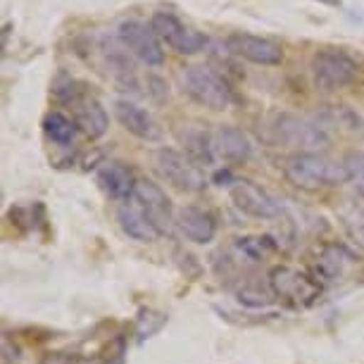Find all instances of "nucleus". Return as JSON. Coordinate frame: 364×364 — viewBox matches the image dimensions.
I'll use <instances>...</instances> for the list:
<instances>
[{
    "instance_id": "obj_11",
    "label": "nucleus",
    "mask_w": 364,
    "mask_h": 364,
    "mask_svg": "<svg viewBox=\"0 0 364 364\" xmlns=\"http://www.w3.org/2000/svg\"><path fill=\"white\" fill-rule=\"evenodd\" d=\"M226 48H229L233 55H238V58L248 60L252 65H262V67L281 65V60H284V50H281L279 43H274V41L262 38V36H252V33H243V31L229 33Z\"/></svg>"
},
{
    "instance_id": "obj_5",
    "label": "nucleus",
    "mask_w": 364,
    "mask_h": 364,
    "mask_svg": "<svg viewBox=\"0 0 364 364\" xmlns=\"http://www.w3.org/2000/svg\"><path fill=\"white\" fill-rule=\"evenodd\" d=\"M269 291L274 293V298L284 300L286 305L307 307L319 298L321 286L310 274L288 264H279L269 272Z\"/></svg>"
},
{
    "instance_id": "obj_15",
    "label": "nucleus",
    "mask_w": 364,
    "mask_h": 364,
    "mask_svg": "<svg viewBox=\"0 0 364 364\" xmlns=\"http://www.w3.org/2000/svg\"><path fill=\"white\" fill-rule=\"evenodd\" d=\"M98 183L105 191V196H109L112 200L127 203L132 200L136 183L139 178L134 176V171L122 162H107L98 169Z\"/></svg>"
},
{
    "instance_id": "obj_1",
    "label": "nucleus",
    "mask_w": 364,
    "mask_h": 364,
    "mask_svg": "<svg viewBox=\"0 0 364 364\" xmlns=\"http://www.w3.org/2000/svg\"><path fill=\"white\" fill-rule=\"evenodd\" d=\"M284 174L288 183L300 191H319L348 183L346 162H336L319 153H293L284 162Z\"/></svg>"
},
{
    "instance_id": "obj_19",
    "label": "nucleus",
    "mask_w": 364,
    "mask_h": 364,
    "mask_svg": "<svg viewBox=\"0 0 364 364\" xmlns=\"http://www.w3.org/2000/svg\"><path fill=\"white\" fill-rule=\"evenodd\" d=\"M77 122L70 119L65 112H58V109H53V112H48L43 117V132L46 136L50 139L53 143H58V146H72L74 136H77Z\"/></svg>"
},
{
    "instance_id": "obj_17",
    "label": "nucleus",
    "mask_w": 364,
    "mask_h": 364,
    "mask_svg": "<svg viewBox=\"0 0 364 364\" xmlns=\"http://www.w3.org/2000/svg\"><path fill=\"white\" fill-rule=\"evenodd\" d=\"M114 114H117V119H119V124L124 127L129 134H134L136 139L155 141L157 136H160V129H157L153 117L132 100H117Z\"/></svg>"
},
{
    "instance_id": "obj_23",
    "label": "nucleus",
    "mask_w": 364,
    "mask_h": 364,
    "mask_svg": "<svg viewBox=\"0 0 364 364\" xmlns=\"http://www.w3.org/2000/svg\"><path fill=\"white\" fill-rule=\"evenodd\" d=\"M348 167V183H353V186L357 188V193H364V160L362 157H350V160L346 162Z\"/></svg>"
},
{
    "instance_id": "obj_10",
    "label": "nucleus",
    "mask_w": 364,
    "mask_h": 364,
    "mask_svg": "<svg viewBox=\"0 0 364 364\" xmlns=\"http://www.w3.org/2000/svg\"><path fill=\"white\" fill-rule=\"evenodd\" d=\"M229 196L233 205L252 219L264 222V219H277L281 215V205L277 203V198L248 178H233L229 183Z\"/></svg>"
},
{
    "instance_id": "obj_3",
    "label": "nucleus",
    "mask_w": 364,
    "mask_h": 364,
    "mask_svg": "<svg viewBox=\"0 0 364 364\" xmlns=\"http://www.w3.org/2000/svg\"><path fill=\"white\" fill-rule=\"evenodd\" d=\"M360 65L341 48H324L312 58V79L319 91H338L357 79Z\"/></svg>"
},
{
    "instance_id": "obj_2",
    "label": "nucleus",
    "mask_w": 364,
    "mask_h": 364,
    "mask_svg": "<svg viewBox=\"0 0 364 364\" xmlns=\"http://www.w3.org/2000/svg\"><path fill=\"white\" fill-rule=\"evenodd\" d=\"M181 86L191 100L210 109H229L236 102L233 88L210 67H186L181 74Z\"/></svg>"
},
{
    "instance_id": "obj_21",
    "label": "nucleus",
    "mask_w": 364,
    "mask_h": 364,
    "mask_svg": "<svg viewBox=\"0 0 364 364\" xmlns=\"http://www.w3.org/2000/svg\"><path fill=\"white\" fill-rule=\"evenodd\" d=\"M272 298H274L272 291H264V288L252 286V284L238 288V300L248 307H264V305H269Z\"/></svg>"
},
{
    "instance_id": "obj_22",
    "label": "nucleus",
    "mask_w": 364,
    "mask_h": 364,
    "mask_svg": "<svg viewBox=\"0 0 364 364\" xmlns=\"http://www.w3.org/2000/svg\"><path fill=\"white\" fill-rule=\"evenodd\" d=\"M238 248H240V252H245L250 259H262L267 252L274 250V243H272V238H262V236L238 238Z\"/></svg>"
},
{
    "instance_id": "obj_7",
    "label": "nucleus",
    "mask_w": 364,
    "mask_h": 364,
    "mask_svg": "<svg viewBox=\"0 0 364 364\" xmlns=\"http://www.w3.org/2000/svg\"><path fill=\"white\" fill-rule=\"evenodd\" d=\"M274 139L288 148H298V153H317L328 146V136L324 129L300 119L295 114H279L272 127Z\"/></svg>"
},
{
    "instance_id": "obj_18",
    "label": "nucleus",
    "mask_w": 364,
    "mask_h": 364,
    "mask_svg": "<svg viewBox=\"0 0 364 364\" xmlns=\"http://www.w3.org/2000/svg\"><path fill=\"white\" fill-rule=\"evenodd\" d=\"M178 141L186 148V155L196 164H212L215 162V141L208 129L200 124H183L178 129Z\"/></svg>"
},
{
    "instance_id": "obj_14",
    "label": "nucleus",
    "mask_w": 364,
    "mask_h": 364,
    "mask_svg": "<svg viewBox=\"0 0 364 364\" xmlns=\"http://www.w3.org/2000/svg\"><path fill=\"white\" fill-rule=\"evenodd\" d=\"M176 226L183 236H186L188 240H193V243H198V245L210 243L217 233L215 215L208 210H203V208H196V205H188V208L178 210Z\"/></svg>"
},
{
    "instance_id": "obj_8",
    "label": "nucleus",
    "mask_w": 364,
    "mask_h": 364,
    "mask_svg": "<svg viewBox=\"0 0 364 364\" xmlns=\"http://www.w3.org/2000/svg\"><path fill=\"white\" fill-rule=\"evenodd\" d=\"M150 26L155 29V33L167 43L171 50L181 53V55H196L208 48V38L200 31L191 29L171 12H155L150 19Z\"/></svg>"
},
{
    "instance_id": "obj_12",
    "label": "nucleus",
    "mask_w": 364,
    "mask_h": 364,
    "mask_svg": "<svg viewBox=\"0 0 364 364\" xmlns=\"http://www.w3.org/2000/svg\"><path fill=\"white\" fill-rule=\"evenodd\" d=\"M132 200L139 203V208L146 212L150 219H153V224L162 233L169 231L174 208H171L169 196L164 193V188L160 186V183L150 181V178H139V183H136V191H134Z\"/></svg>"
},
{
    "instance_id": "obj_4",
    "label": "nucleus",
    "mask_w": 364,
    "mask_h": 364,
    "mask_svg": "<svg viewBox=\"0 0 364 364\" xmlns=\"http://www.w3.org/2000/svg\"><path fill=\"white\" fill-rule=\"evenodd\" d=\"M155 169L171 188L181 191V193H200L208 186V178H205L203 169L188 155L178 153V150L171 148L157 150Z\"/></svg>"
},
{
    "instance_id": "obj_16",
    "label": "nucleus",
    "mask_w": 364,
    "mask_h": 364,
    "mask_svg": "<svg viewBox=\"0 0 364 364\" xmlns=\"http://www.w3.org/2000/svg\"><path fill=\"white\" fill-rule=\"evenodd\" d=\"M212 141H215V153L226 162L243 164L252 157V143L238 127H219L212 134Z\"/></svg>"
},
{
    "instance_id": "obj_24",
    "label": "nucleus",
    "mask_w": 364,
    "mask_h": 364,
    "mask_svg": "<svg viewBox=\"0 0 364 364\" xmlns=\"http://www.w3.org/2000/svg\"><path fill=\"white\" fill-rule=\"evenodd\" d=\"M321 3H326V5H341V0H321Z\"/></svg>"
},
{
    "instance_id": "obj_13",
    "label": "nucleus",
    "mask_w": 364,
    "mask_h": 364,
    "mask_svg": "<svg viewBox=\"0 0 364 364\" xmlns=\"http://www.w3.org/2000/svg\"><path fill=\"white\" fill-rule=\"evenodd\" d=\"M117 222H119L122 231H124L129 238L139 240V243H155V240L162 236V231L157 229L153 224V219L139 208L136 200H127L119 205V210H117Z\"/></svg>"
},
{
    "instance_id": "obj_6",
    "label": "nucleus",
    "mask_w": 364,
    "mask_h": 364,
    "mask_svg": "<svg viewBox=\"0 0 364 364\" xmlns=\"http://www.w3.org/2000/svg\"><path fill=\"white\" fill-rule=\"evenodd\" d=\"M74 84H77V81H70L67 88H58V98L63 102H70L77 127L88 136V139L95 141V139H100L109 127L107 112H105V107H102V102L95 98L93 93H88L84 86L72 88Z\"/></svg>"
},
{
    "instance_id": "obj_20",
    "label": "nucleus",
    "mask_w": 364,
    "mask_h": 364,
    "mask_svg": "<svg viewBox=\"0 0 364 364\" xmlns=\"http://www.w3.org/2000/svg\"><path fill=\"white\" fill-rule=\"evenodd\" d=\"M350 262H353V255L343 245H324L317 259V272L326 279H336Z\"/></svg>"
},
{
    "instance_id": "obj_9",
    "label": "nucleus",
    "mask_w": 364,
    "mask_h": 364,
    "mask_svg": "<svg viewBox=\"0 0 364 364\" xmlns=\"http://www.w3.org/2000/svg\"><path fill=\"white\" fill-rule=\"evenodd\" d=\"M122 46L129 53L136 55L141 63H146L148 67H160L164 63V50L160 46V36L155 33L153 26L139 22V19H127L119 24L117 29Z\"/></svg>"
}]
</instances>
